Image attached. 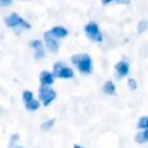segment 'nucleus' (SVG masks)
Wrapping results in <instances>:
<instances>
[{"instance_id":"obj_1","label":"nucleus","mask_w":148,"mask_h":148,"mask_svg":"<svg viewBox=\"0 0 148 148\" xmlns=\"http://www.w3.org/2000/svg\"><path fill=\"white\" fill-rule=\"evenodd\" d=\"M72 62L83 74H89L92 71V60L88 54H74L71 58Z\"/></svg>"},{"instance_id":"obj_2","label":"nucleus","mask_w":148,"mask_h":148,"mask_svg":"<svg viewBox=\"0 0 148 148\" xmlns=\"http://www.w3.org/2000/svg\"><path fill=\"white\" fill-rule=\"evenodd\" d=\"M5 24L12 29H14L16 32H20L21 30L24 29H30L31 25L30 23H28L25 20H23L18 14L16 13H12L9 16H7L5 18Z\"/></svg>"},{"instance_id":"obj_3","label":"nucleus","mask_w":148,"mask_h":148,"mask_svg":"<svg viewBox=\"0 0 148 148\" xmlns=\"http://www.w3.org/2000/svg\"><path fill=\"white\" fill-rule=\"evenodd\" d=\"M53 74L54 76L60 77V79H72L74 76L73 69L67 67L64 62H60V61L53 65Z\"/></svg>"},{"instance_id":"obj_4","label":"nucleus","mask_w":148,"mask_h":148,"mask_svg":"<svg viewBox=\"0 0 148 148\" xmlns=\"http://www.w3.org/2000/svg\"><path fill=\"white\" fill-rule=\"evenodd\" d=\"M84 32L86 35L92 39L94 42H97V43H101L103 40V35L98 28V25L95 23V22H89L88 24L84 25Z\"/></svg>"},{"instance_id":"obj_5","label":"nucleus","mask_w":148,"mask_h":148,"mask_svg":"<svg viewBox=\"0 0 148 148\" xmlns=\"http://www.w3.org/2000/svg\"><path fill=\"white\" fill-rule=\"evenodd\" d=\"M57 94L53 89L49 88L47 86H42V88L39 89V98L42 99L43 104L45 106H47L54 98H56Z\"/></svg>"},{"instance_id":"obj_6","label":"nucleus","mask_w":148,"mask_h":148,"mask_svg":"<svg viewBox=\"0 0 148 148\" xmlns=\"http://www.w3.org/2000/svg\"><path fill=\"white\" fill-rule=\"evenodd\" d=\"M44 39L46 43V47L49 49V51L51 52H57L59 49V43H58V38H56L54 36H52L49 31H46L44 34Z\"/></svg>"},{"instance_id":"obj_7","label":"nucleus","mask_w":148,"mask_h":148,"mask_svg":"<svg viewBox=\"0 0 148 148\" xmlns=\"http://www.w3.org/2000/svg\"><path fill=\"white\" fill-rule=\"evenodd\" d=\"M31 47L35 50V56L37 59H40V58H44L45 56V52H44V46H43V43L42 40L39 39H35L30 43Z\"/></svg>"},{"instance_id":"obj_8","label":"nucleus","mask_w":148,"mask_h":148,"mask_svg":"<svg viewBox=\"0 0 148 148\" xmlns=\"http://www.w3.org/2000/svg\"><path fill=\"white\" fill-rule=\"evenodd\" d=\"M114 68H116V71H117V73H118V76H119V77H123V76H126V75L128 74L130 65H128L127 61L121 60V61H119V62L116 64Z\"/></svg>"},{"instance_id":"obj_9","label":"nucleus","mask_w":148,"mask_h":148,"mask_svg":"<svg viewBox=\"0 0 148 148\" xmlns=\"http://www.w3.org/2000/svg\"><path fill=\"white\" fill-rule=\"evenodd\" d=\"M40 82H42V86H51L54 81V74L53 73H50L47 71H43L40 73Z\"/></svg>"},{"instance_id":"obj_10","label":"nucleus","mask_w":148,"mask_h":148,"mask_svg":"<svg viewBox=\"0 0 148 148\" xmlns=\"http://www.w3.org/2000/svg\"><path fill=\"white\" fill-rule=\"evenodd\" d=\"M49 32H50L52 36H54L56 38H64V37H66V36L68 35L67 29L64 28V27H54V28H52L51 30H49Z\"/></svg>"},{"instance_id":"obj_11","label":"nucleus","mask_w":148,"mask_h":148,"mask_svg":"<svg viewBox=\"0 0 148 148\" xmlns=\"http://www.w3.org/2000/svg\"><path fill=\"white\" fill-rule=\"evenodd\" d=\"M24 103H25V109L29 110V111H35V110L39 109V102L36 101L34 97L30 98V99L24 101Z\"/></svg>"},{"instance_id":"obj_12","label":"nucleus","mask_w":148,"mask_h":148,"mask_svg":"<svg viewBox=\"0 0 148 148\" xmlns=\"http://www.w3.org/2000/svg\"><path fill=\"white\" fill-rule=\"evenodd\" d=\"M135 141H136L138 143L148 142V128H145L143 131L139 132V133L135 135Z\"/></svg>"},{"instance_id":"obj_13","label":"nucleus","mask_w":148,"mask_h":148,"mask_svg":"<svg viewBox=\"0 0 148 148\" xmlns=\"http://www.w3.org/2000/svg\"><path fill=\"white\" fill-rule=\"evenodd\" d=\"M104 92H106L109 95H113L116 92V86L113 84L112 81L105 82V84H104Z\"/></svg>"},{"instance_id":"obj_14","label":"nucleus","mask_w":148,"mask_h":148,"mask_svg":"<svg viewBox=\"0 0 148 148\" xmlns=\"http://www.w3.org/2000/svg\"><path fill=\"white\" fill-rule=\"evenodd\" d=\"M138 128L145 130L148 128V117H141L138 121Z\"/></svg>"},{"instance_id":"obj_15","label":"nucleus","mask_w":148,"mask_h":148,"mask_svg":"<svg viewBox=\"0 0 148 148\" xmlns=\"http://www.w3.org/2000/svg\"><path fill=\"white\" fill-rule=\"evenodd\" d=\"M147 27H148L147 21H140L139 24H138V32H139V34L143 32V31L147 29Z\"/></svg>"},{"instance_id":"obj_16","label":"nucleus","mask_w":148,"mask_h":148,"mask_svg":"<svg viewBox=\"0 0 148 148\" xmlns=\"http://www.w3.org/2000/svg\"><path fill=\"white\" fill-rule=\"evenodd\" d=\"M53 124H54V119H51V120H46V121H44L43 124H42V128L43 130H50L52 126H53Z\"/></svg>"},{"instance_id":"obj_17","label":"nucleus","mask_w":148,"mask_h":148,"mask_svg":"<svg viewBox=\"0 0 148 148\" xmlns=\"http://www.w3.org/2000/svg\"><path fill=\"white\" fill-rule=\"evenodd\" d=\"M32 97H34V94H32L31 91H29V90H24V91H23V99H24V101L30 99V98H32Z\"/></svg>"},{"instance_id":"obj_18","label":"nucleus","mask_w":148,"mask_h":148,"mask_svg":"<svg viewBox=\"0 0 148 148\" xmlns=\"http://www.w3.org/2000/svg\"><path fill=\"white\" fill-rule=\"evenodd\" d=\"M13 2V0H0V6L1 7H8L10 6Z\"/></svg>"},{"instance_id":"obj_19","label":"nucleus","mask_w":148,"mask_h":148,"mask_svg":"<svg viewBox=\"0 0 148 148\" xmlns=\"http://www.w3.org/2000/svg\"><path fill=\"white\" fill-rule=\"evenodd\" d=\"M128 86L131 89H136V82L134 79H128Z\"/></svg>"},{"instance_id":"obj_20","label":"nucleus","mask_w":148,"mask_h":148,"mask_svg":"<svg viewBox=\"0 0 148 148\" xmlns=\"http://www.w3.org/2000/svg\"><path fill=\"white\" fill-rule=\"evenodd\" d=\"M101 1H102L103 5H109V3L112 2V1H117V2H126L127 0H101Z\"/></svg>"},{"instance_id":"obj_21","label":"nucleus","mask_w":148,"mask_h":148,"mask_svg":"<svg viewBox=\"0 0 148 148\" xmlns=\"http://www.w3.org/2000/svg\"><path fill=\"white\" fill-rule=\"evenodd\" d=\"M74 148H82V147H80V146H77V145H75V146H74Z\"/></svg>"},{"instance_id":"obj_22","label":"nucleus","mask_w":148,"mask_h":148,"mask_svg":"<svg viewBox=\"0 0 148 148\" xmlns=\"http://www.w3.org/2000/svg\"><path fill=\"white\" fill-rule=\"evenodd\" d=\"M14 148H22V147H14Z\"/></svg>"}]
</instances>
